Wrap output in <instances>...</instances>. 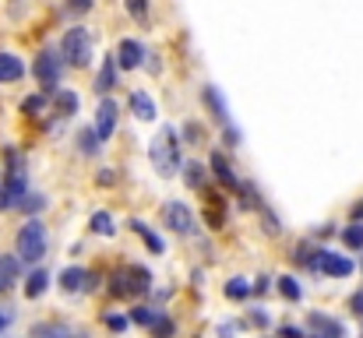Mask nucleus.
I'll use <instances>...</instances> for the list:
<instances>
[{"mask_svg": "<svg viewBox=\"0 0 363 338\" xmlns=\"http://www.w3.org/2000/svg\"><path fill=\"white\" fill-rule=\"evenodd\" d=\"M162 222L169 225L173 232L187 236V232H194V212L187 208V201H166V208H162Z\"/></svg>", "mask_w": 363, "mask_h": 338, "instance_id": "423d86ee", "label": "nucleus"}, {"mask_svg": "<svg viewBox=\"0 0 363 338\" xmlns=\"http://www.w3.org/2000/svg\"><path fill=\"white\" fill-rule=\"evenodd\" d=\"M350 307H353V314H360L363 317V289H357V293L350 296Z\"/></svg>", "mask_w": 363, "mask_h": 338, "instance_id": "ea45409f", "label": "nucleus"}, {"mask_svg": "<svg viewBox=\"0 0 363 338\" xmlns=\"http://www.w3.org/2000/svg\"><path fill=\"white\" fill-rule=\"evenodd\" d=\"M155 314H159V310H152V307H134V310L127 314V321H134V325H145V328H148V325L155 321Z\"/></svg>", "mask_w": 363, "mask_h": 338, "instance_id": "2f4dec72", "label": "nucleus"}, {"mask_svg": "<svg viewBox=\"0 0 363 338\" xmlns=\"http://www.w3.org/2000/svg\"><path fill=\"white\" fill-rule=\"evenodd\" d=\"M25 78V64L21 57L14 53H0V85H11V81H21Z\"/></svg>", "mask_w": 363, "mask_h": 338, "instance_id": "4468645a", "label": "nucleus"}, {"mask_svg": "<svg viewBox=\"0 0 363 338\" xmlns=\"http://www.w3.org/2000/svg\"><path fill=\"white\" fill-rule=\"evenodd\" d=\"M148 155H152V166H155L159 176H173V173L180 169V141H177V130H173V127H162L159 137L152 141Z\"/></svg>", "mask_w": 363, "mask_h": 338, "instance_id": "f257e3e1", "label": "nucleus"}, {"mask_svg": "<svg viewBox=\"0 0 363 338\" xmlns=\"http://www.w3.org/2000/svg\"><path fill=\"white\" fill-rule=\"evenodd\" d=\"M92 232H99V236H113V232H117L110 212H96V215H92Z\"/></svg>", "mask_w": 363, "mask_h": 338, "instance_id": "cd10ccee", "label": "nucleus"}, {"mask_svg": "<svg viewBox=\"0 0 363 338\" xmlns=\"http://www.w3.org/2000/svg\"><path fill=\"white\" fill-rule=\"evenodd\" d=\"M123 4H127V14L138 25H148V0H123Z\"/></svg>", "mask_w": 363, "mask_h": 338, "instance_id": "c85d7f7f", "label": "nucleus"}, {"mask_svg": "<svg viewBox=\"0 0 363 338\" xmlns=\"http://www.w3.org/2000/svg\"><path fill=\"white\" fill-rule=\"evenodd\" d=\"M117 113H121V106H117L113 99H103L99 110H96V127H92V130H96V137H99L103 145H106V141L113 137V130H117Z\"/></svg>", "mask_w": 363, "mask_h": 338, "instance_id": "1a4fd4ad", "label": "nucleus"}, {"mask_svg": "<svg viewBox=\"0 0 363 338\" xmlns=\"http://www.w3.org/2000/svg\"><path fill=\"white\" fill-rule=\"evenodd\" d=\"M11 321H14V314H11V310H4V307H0V335H4V332H7V328H11Z\"/></svg>", "mask_w": 363, "mask_h": 338, "instance_id": "79ce46f5", "label": "nucleus"}, {"mask_svg": "<svg viewBox=\"0 0 363 338\" xmlns=\"http://www.w3.org/2000/svg\"><path fill=\"white\" fill-rule=\"evenodd\" d=\"M223 293H226V300H237V303H240V300L250 296V282H247V278H230Z\"/></svg>", "mask_w": 363, "mask_h": 338, "instance_id": "393cba45", "label": "nucleus"}, {"mask_svg": "<svg viewBox=\"0 0 363 338\" xmlns=\"http://www.w3.org/2000/svg\"><path fill=\"white\" fill-rule=\"evenodd\" d=\"M110 293H113V296H130V286H127V268H121V271L113 275V286H110Z\"/></svg>", "mask_w": 363, "mask_h": 338, "instance_id": "72a5a7b5", "label": "nucleus"}, {"mask_svg": "<svg viewBox=\"0 0 363 338\" xmlns=\"http://www.w3.org/2000/svg\"><path fill=\"white\" fill-rule=\"evenodd\" d=\"M223 137H226V145H230V148H240V130H237L233 123H226V127H223Z\"/></svg>", "mask_w": 363, "mask_h": 338, "instance_id": "4c0bfd02", "label": "nucleus"}, {"mask_svg": "<svg viewBox=\"0 0 363 338\" xmlns=\"http://www.w3.org/2000/svg\"><path fill=\"white\" fill-rule=\"evenodd\" d=\"M96 7V0H67V11L74 14V18H82V14H89Z\"/></svg>", "mask_w": 363, "mask_h": 338, "instance_id": "c9c22d12", "label": "nucleus"}, {"mask_svg": "<svg viewBox=\"0 0 363 338\" xmlns=\"http://www.w3.org/2000/svg\"><path fill=\"white\" fill-rule=\"evenodd\" d=\"M32 74H35V81L43 85V92H57L60 74H64V57H60L57 50H43V53L35 57V64H32Z\"/></svg>", "mask_w": 363, "mask_h": 338, "instance_id": "20e7f679", "label": "nucleus"}, {"mask_svg": "<svg viewBox=\"0 0 363 338\" xmlns=\"http://www.w3.org/2000/svg\"><path fill=\"white\" fill-rule=\"evenodd\" d=\"M60 57L74 67H89L92 64V32L85 25L67 28V35L60 39Z\"/></svg>", "mask_w": 363, "mask_h": 338, "instance_id": "7ed1b4c3", "label": "nucleus"}, {"mask_svg": "<svg viewBox=\"0 0 363 338\" xmlns=\"http://www.w3.org/2000/svg\"><path fill=\"white\" fill-rule=\"evenodd\" d=\"M130 229H134V232L148 243V250H152V254H166V240H162L159 232H152V229L141 222V219H130Z\"/></svg>", "mask_w": 363, "mask_h": 338, "instance_id": "6ab92c4d", "label": "nucleus"}, {"mask_svg": "<svg viewBox=\"0 0 363 338\" xmlns=\"http://www.w3.org/2000/svg\"><path fill=\"white\" fill-rule=\"evenodd\" d=\"M25 194H28V180H25V173H21V169H18V173H7L4 184H0V212H11Z\"/></svg>", "mask_w": 363, "mask_h": 338, "instance_id": "0eeeda50", "label": "nucleus"}, {"mask_svg": "<svg viewBox=\"0 0 363 338\" xmlns=\"http://www.w3.org/2000/svg\"><path fill=\"white\" fill-rule=\"evenodd\" d=\"M43 106H46V92H43V96H28V99L21 103V113H28V116H35V113L43 110Z\"/></svg>", "mask_w": 363, "mask_h": 338, "instance_id": "f704fd0d", "label": "nucleus"}, {"mask_svg": "<svg viewBox=\"0 0 363 338\" xmlns=\"http://www.w3.org/2000/svg\"><path fill=\"white\" fill-rule=\"evenodd\" d=\"M219 335H223V338H230V335H233V325H223V328H219Z\"/></svg>", "mask_w": 363, "mask_h": 338, "instance_id": "c03bdc74", "label": "nucleus"}, {"mask_svg": "<svg viewBox=\"0 0 363 338\" xmlns=\"http://www.w3.org/2000/svg\"><path fill=\"white\" fill-rule=\"evenodd\" d=\"M279 293H282L289 303H300V296H303V286H300L293 275H282V278H279Z\"/></svg>", "mask_w": 363, "mask_h": 338, "instance_id": "b1692460", "label": "nucleus"}, {"mask_svg": "<svg viewBox=\"0 0 363 338\" xmlns=\"http://www.w3.org/2000/svg\"><path fill=\"white\" fill-rule=\"evenodd\" d=\"M127 325H130V321H127L123 314H106V328H110V332H127Z\"/></svg>", "mask_w": 363, "mask_h": 338, "instance_id": "e433bc0d", "label": "nucleus"}, {"mask_svg": "<svg viewBox=\"0 0 363 338\" xmlns=\"http://www.w3.org/2000/svg\"><path fill=\"white\" fill-rule=\"evenodd\" d=\"M32 338H71V328H64V325H35Z\"/></svg>", "mask_w": 363, "mask_h": 338, "instance_id": "bb28decb", "label": "nucleus"}, {"mask_svg": "<svg viewBox=\"0 0 363 338\" xmlns=\"http://www.w3.org/2000/svg\"><path fill=\"white\" fill-rule=\"evenodd\" d=\"M311 338H321V335H311Z\"/></svg>", "mask_w": 363, "mask_h": 338, "instance_id": "a18cd8bd", "label": "nucleus"}, {"mask_svg": "<svg viewBox=\"0 0 363 338\" xmlns=\"http://www.w3.org/2000/svg\"><path fill=\"white\" fill-rule=\"evenodd\" d=\"M180 169H184L187 187H194V191H198V187L205 184V166H201V162H187V166H180Z\"/></svg>", "mask_w": 363, "mask_h": 338, "instance_id": "a878e982", "label": "nucleus"}, {"mask_svg": "<svg viewBox=\"0 0 363 338\" xmlns=\"http://www.w3.org/2000/svg\"><path fill=\"white\" fill-rule=\"evenodd\" d=\"M208 166H212V173H216V180H219L223 187H230V191H237V187H240V180H237V173H233V166L226 162V155H223V152H212Z\"/></svg>", "mask_w": 363, "mask_h": 338, "instance_id": "9b49d317", "label": "nucleus"}, {"mask_svg": "<svg viewBox=\"0 0 363 338\" xmlns=\"http://www.w3.org/2000/svg\"><path fill=\"white\" fill-rule=\"evenodd\" d=\"M145 57H148V50L138 43V39H121V46H117V53H113V60H117V67L123 71H138V67H145Z\"/></svg>", "mask_w": 363, "mask_h": 338, "instance_id": "6e6552de", "label": "nucleus"}, {"mask_svg": "<svg viewBox=\"0 0 363 338\" xmlns=\"http://www.w3.org/2000/svg\"><path fill=\"white\" fill-rule=\"evenodd\" d=\"M46 289H50V271H46V268H35V271L28 275V282H25V296H28V300H39Z\"/></svg>", "mask_w": 363, "mask_h": 338, "instance_id": "aec40b11", "label": "nucleus"}, {"mask_svg": "<svg viewBox=\"0 0 363 338\" xmlns=\"http://www.w3.org/2000/svg\"><path fill=\"white\" fill-rule=\"evenodd\" d=\"M184 141H187V145H205V130H201V123L187 120V123H184Z\"/></svg>", "mask_w": 363, "mask_h": 338, "instance_id": "7c9ffc66", "label": "nucleus"}, {"mask_svg": "<svg viewBox=\"0 0 363 338\" xmlns=\"http://www.w3.org/2000/svg\"><path fill=\"white\" fill-rule=\"evenodd\" d=\"M307 268H311V271H321V275H332V278L353 275V261L342 257V254H332V250H314V257H311Z\"/></svg>", "mask_w": 363, "mask_h": 338, "instance_id": "39448f33", "label": "nucleus"}, {"mask_svg": "<svg viewBox=\"0 0 363 338\" xmlns=\"http://www.w3.org/2000/svg\"><path fill=\"white\" fill-rule=\"evenodd\" d=\"M99 148H103V141L96 137V130H92V127H85V130L78 134V152H82V155H96Z\"/></svg>", "mask_w": 363, "mask_h": 338, "instance_id": "5701e85b", "label": "nucleus"}, {"mask_svg": "<svg viewBox=\"0 0 363 338\" xmlns=\"http://www.w3.org/2000/svg\"><path fill=\"white\" fill-rule=\"evenodd\" d=\"M117 71H121V67H117L113 53H106V57H103V67H99V74H96V92H99V96L117 85Z\"/></svg>", "mask_w": 363, "mask_h": 338, "instance_id": "2eb2a0df", "label": "nucleus"}, {"mask_svg": "<svg viewBox=\"0 0 363 338\" xmlns=\"http://www.w3.org/2000/svg\"><path fill=\"white\" fill-rule=\"evenodd\" d=\"M342 243H346L350 250H363V225H350V229L342 232Z\"/></svg>", "mask_w": 363, "mask_h": 338, "instance_id": "473e14b6", "label": "nucleus"}, {"mask_svg": "<svg viewBox=\"0 0 363 338\" xmlns=\"http://www.w3.org/2000/svg\"><path fill=\"white\" fill-rule=\"evenodd\" d=\"M307 325H311L321 338H342V325H339V321H332V317H325V314H318V310L307 317Z\"/></svg>", "mask_w": 363, "mask_h": 338, "instance_id": "dca6fc26", "label": "nucleus"}, {"mask_svg": "<svg viewBox=\"0 0 363 338\" xmlns=\"http://www.w3.org/2000/svg\"><path fill=\"white\" fill-rule=\"evenodd\" d=\"M127 106H130V113H134L138 120H155V103H152L148 92H130Z\"/></svg>", "mask_w": 363, "mask_h": 338, "instance_id": "f3484780", "label": "nucleus"}, {"mask_svg": "<svg viewBox=\"0 0 363 338\" xmlns=\"http://www.w3.org/2000/svg\"><path fill=\"white\" fill-rule=\"evenodd\" d=\"M127 286H130V293H148L152 289V275L141 268V264H134V268H127Z\"/></svg>", "mask_w": 363, "mask_h": 338, "instance_id": "412c9836", "label": "nucleus"}, {"mask_svg": "<svg viewBox=\"0 0 363 338\" xmlns=\"http://www.w3.org/2000/svg\"><path fill=\"white\" fill-rule=\"evenodd\" d=\"M18 275H21V261L14 254H0V296L14 289Z\"/></svg>", "mask_w": 363, "mask_h": 338, "instance_id": "f8f14e48", "label": "nucleus"}, {"mask_svg": "<svg viewBox=\"0 0 363 338\" xmlns=\"http://www.w3.org/2000/svg\"><path fill=\"white\" fill-rule=\"evenodd\" d=\"M113 180H117V176H113L110 169H99V173H96V184H103V187H113Z\"/></svg>", "mask_w": 363, "mask_h": 338, "instance_id": "a19ab883", "label": "nucleus"}, {"mask_svg": "<svg viewBox=\"0 0 363 338\" xmlns=\"http://www.w3.org/2000/svg\"><path fill=\"white\" fill-rule=\"evenodd\" d=\"M46 205H50V198H46V194H25V198H21L14 208H18L21 215H32V219H35V215H39Z\"/></svg>", "mask_w": 363, "mask_h": 338, "instance_id": "4be33fe9", "label": "nucleus"}, {"mask_svg": "<svg viewBox=\"0 0 363 338\" xmlns=\"http://www.w3.org/2000/svg\"><path fill=\"white\" fill-rule=\"evenodd\" d=\"M53 113H57V116H71V113H78V92H71V89H57V92H53Z\"/></svg>", "mask_w": 363, "mask_h": 338, "instance_id": "a211bd4d", "label": "nucleus"}, {"mask_svg": "<svg viewBox=\"0 0 363 338\" xmlns=\"http://www.w3.org/2000/svg\"><path fill=\"white\" fill-rule=\"evenodd\" d=\"M247 325H254V328H268V314H264V310H254V314L247 317Z\"/></svg>", "mask_w": 363, "mask_h": 338, "instance_id": "58836bf2", "label": "nucleus"}, {"mask_svg": "<svg viewBox=\"0 0 363 338\" xmlns=\"http://www.w3.org/2000/svg\"><path fill=\"white\" fill-rule=\"evenodd\" d=\"M60 289L64 293H89V289H96V282L85 268H64L60 271Z\"/></svg>", "mask_w": 363, "mask_h": 338, "instance_id": "9d476101", "label": "nucleus"}, {"mask_svg": "<svg viewBox=\"0 0 363 338\" xmlns=\"http://www.w3.org/2000/svg\"><path fill=\"white\" fill-rule=\"evenodd\" d=\"M201 99H205V106H208V113L226 127L230 123V106H226V99H223V92L216 89V85H205V92H201Z\"/></svg>", "mask_w": 363, "mask_h": 338, "instance_id": "ddd939ff", "label": "nucleus"}, {"mask_svg": "<svg viewBox=\"0 0 363 338\" xmlns=\"http://www.w3.org/2000/svg\"><path fill=\"white\" fill-rule=\"evenodd\" d=\"M148 328H152V335L155 338H169L173 332H177V328H173V321H169V317H162V314H155V321H152Z\"/></svg>", "mask_w": 363, "mask_h": 338, "instance_id": "c756f323", "label": "nucleus"}, {"mask_svg": "<svg viewBox=\"0 0 363 338\" xmlns=\"http://www.w3.org/2000/svg\"><path fill=\"white\" fill-rule=\"evenodd\" d=\"M279 338H303V332H300V328H282Z\"/></svg>", "mask_w": 363, "mask_h": 338, "instance_id": "37998d69", "label": "nucleus"}, {"mask_svg": "<svg viewBox=\"0 0 363 338\" xmlns=\"http://www.w3.org/2000/svg\"><path fill=\"white\" fill-rule=\"evenodd\" d=\"M46 247H50V232H46V225L39 222V219H28V222L18 229V240H14L18 261H25V264H35V261H43Z\"/></svg>", "mask_w": 363, "mask_h": 338, "instance_id": "f03ea898", "label": "nucleus"}]
</instances>
